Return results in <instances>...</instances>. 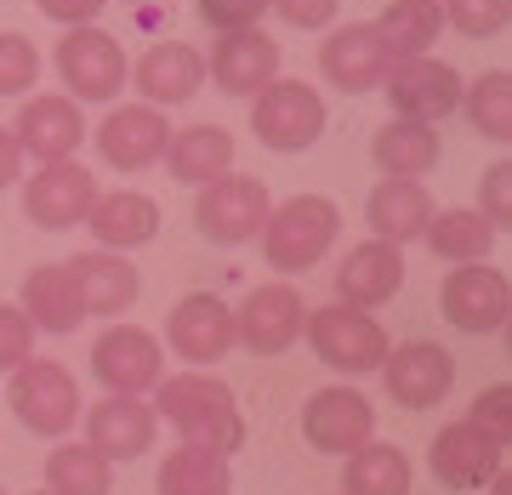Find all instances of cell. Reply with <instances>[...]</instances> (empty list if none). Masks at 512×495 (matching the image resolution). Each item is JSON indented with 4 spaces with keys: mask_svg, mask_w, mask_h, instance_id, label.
<instances>
[{
    "mask_svg": "<svg viewBox=\"0 0 512 495\" xmlns=\"http://www.w3.org/2000/svg\"><path fill=\"white\" fill-rule=\"evenodd\" d=\"M154 416L183 433L188 450H211V456H234L245 450V416H239L234 387L188 370V376H160L154 387Z\"/></svg>",
    "mask_w": 512,
    "mask_h": 495,
    "instance_id": "cell-1",
    "label": "cell"
},
{
    "mask_svg": "<svg viewBox=\"0 0 512 495\" xmlns=\"http://www.w3.org/2000/svg\"><path fill=\"white\" fill-rule=\"evenodd\" d=\"M336 234H342L336 200H325V194H296L279 211H268V222H262V257L279 274H308V268L325 262Z\"/></svg>",
    "mask_w": 512,
    "mask_h": 495,
    "instance_id": "cell-2",
    "label": "cell"
},
{
    "mask_svg": "<svg viewBox=\"0 0 512 495\" xmlns=\"http://www.w3.org/2000/svg\"><path fill=\"white\" fill-rule=\"evenodd\" d=\"M330 114H325V97L313 92L308 80H274L268 92H256L251 103V131L262 148L274 154H302L325 137Z\"/></svg>",
    "mask_w": 512,
    "mask_h": 495,
    "instance_id": "cell-3",
    "label": "cell"
},
{
    "mask_svg": "<svg viewBox=\"0 0 512 495\" xmlns=\"http://www.w3.org/2000/svg\"><path fill=\"white\" fill-rule=\"evenodd\" d=\"M302 336H308V348L325 359L330 370H342V376H370V370H382L387 359V330L370 319V313L348 308V302H330V308L308 313V325H302Z\"/></svg>",
    "mask_w": 512,
    "mask_h": 495,
    "instance_id": "cell-4",
    "label": "cell"
},
{
    "mask_svg": "<svg viewBox=\"0 0 512 495\" xmlns=\"http://www.w3.org/2000/svg\"><path fill=\"white\" fill-rule=\"evenodd\" d=\"M57 74H63V86H69L74 103H114V97L126 92V46L109 35V29H69V35L57 40Z\"/></svg>",
    "mask_w": 512,
    "mask_h": 495,
    "instance_id": "cell-5",
    "label": "cell"
},
{
    "mask_svg": "<svg viewBox=\"0 0 512 495\" xmlns=\"http://www.w3.org/2000/svg\"><path fill=\"white\" fill-rule=\"evenodd\" d=\"M12 416L40 439H63L80 422V387L57 359H23L12 370Z\"/></svg>",
    "mask_w": 512,
    "mask_h": 495,
    "instance_id": "cell-6",
    "label": "cell"
},
{
    "mask_svg": "<svg viewBox=\"0 0 512 495\" xmlns=\"http://www.w3.org/2000/svg\"><path fill=\"white\" fill-rule=\"evenodd\" d=\"M268 211H274L268 188L256 183V177H239L234 171V177H217V183L200 188V200H194V228H200V239L234 251V245L262 234Z\"/></svg>",
    "mask_w": 512,
    "mask_h": 495,
    "instance_id": "cell-7",
    "label": "cell"
},
{
    "mask_svg": "<svg viewBox=\"0 0 512 495\" xmlns=\"http://www.w3.org/2000/svg\"><path fill=\"white\" fill-rule=\"evenodd\" d=\"M439 308L456 330L490 336V330H501L512 319V285L490 262H456L439 285Z\"/></svg>",
    "mask_w": 512,
    "mask_h": 495,
    "instance_id": "cell-8",
    "label": "cell"
},
{
    "mask_svg": "<svg viewBox=\"0 0 512 495\" xmlns=\"http://www.w3.org/2000/svg\"><path fill=\"white\" fill-rule=\"evenodd\" d=\"M382 387H387V399L404 404V410H433V404H444L450 387H456V359H450L444 342L410 336L399 348H387Z\"/></svg>",
    "mask_w": 512,
    "mask_h": 495,
    "instance_id": "cell-9",
    "label": "cell"
},
{
    "mask_svg": "<svg viewBox=\"0 0 512 495\" xmlns=\"http://www.w3.org/2000/svg\"><path fill=\"white\" fill-rule=\"evenodd\" d=\"M387 103H393V120H416V126H439L461 109V74L444 63V57H410V63H393L382 80Z\"/></svg>",
    "mask_w": 512,
    "mask_h": 495,
    "instance_id": "cell-10",
    "label": "cell"
},
{
    "mask_svg": "<svg viewBox=\"0 0 512 495\" xmlns=\"http://www.w3.org/2000/svg\"><path fill=\"white\" fill-rule=\"evenodd\" d=\"M302 439L319 456H353L376 439V404L359 387H319L302 404Z\"/></svg>",
    "mask_w": 512,
    "mask_h": 495,
    "instance_id": "cell-11",
    "label": "cell"
},
{
    "mask_svg": "<svg viewBox=\"0 0 512 495\" xmlns=\"http://www.w3.org/2000/svg\"><path fill=\"white\" fill-rule=\"evenodd\" d=\"M427 467H433V478H439L444 490H484L501 467H507V444L490 439V433H478L467 416L450 427H439L433 433V444H427Z\"/></svg>",
    "mask_w": 512,
    "mask_h": 495,
    "instance_id": "cell-12",
    "label": "cell"
},
{
    "mask_svg": "<svg viewBox=\"0 0 512 495\" xmlns=\"http://www.w3.org/2000/svg\"><path fill=\"white\" fill-rule=\"evenodd\" d=\"M92 205H97V177L80 160L40 165L35 177L23 183V217L35 222V228H46V234L80 228Z\"/></svg>",
    "mask_w": 512,
    "mask_h": 495,
    "instance_id": "cell-13",
    "label": "cell"
},
{
    "mask_svg": "<svg viewBox=\"0 0 512 495\" xmlns=\"http://www.w3.org/2000/svg\"><path fill=\"white\" fill-rule=\"evenodd\" d=\"M92 376H97V387H109V393H137V399H143L148 387H160L165 353L148 330L109 325L92 348Z\"/></svg>",
    "mask_w": 512,
    "mask_h": 495,
    "instance_id": "cell-14",
    "label": "cell"
},
{
    "mask_svg": "<svg viewBox=\"0 0 512 495\" xmlns=\"http://www.w3.org/2000/svg\"><path fill=\"white\" fill-rule=\"evenodd\" d=\"M302 325H308V302L291 291V285H256L245 302H239L234 313V342H245L251 353H262V359H274V353H285L302 336Z\"/></svg>",
    "mask_w": 512,
    "mask_h": 495,
    "instance_id": "cell-15",
    "label": "cell"
},
{
    "mask_svg": "<svg viewBox=\"0 0 512 495\" xmlns=\"http://www.w3.org/2000/svg\"><path fill=\"white\" fill-rule=\"evenodd\" d=\"M165 342H171V353L188 359V365H217V359H228V348H234V308L211 291L183 296V302L171 308V319H165Z\"/></svg>",
    "mask_w": 512,
    "mask_h": 495,
    "instance_id": "cell-16",
    "label": "cell"
},
{
    "mask_svg": "<svg viewBox=\"0 0 512 495\" xmlns=\"http://www.w3.org/2000/svg\"><path fill=\"white\" fill-rule=\"evenodd\" d=\"M12 137H18L23 160H40V165H57V160H74V148L86 143V114H80V103L74 97H29L18 114V126H12Z\"/></svg>",
    "mask_w": 512,
    "mask_h": 495,
    "instance_id": "cell-17",
    "label": "cell"
},
{
    "mask_svg": "<svg viewBox=\"0 0 512 495\" xmlns=\"http://www.w3.org/2000/svg\"><path fill=\"white\" fill-rule=\"evenodd\" d=\"M165 143H171V126H165L160 109L148 103H126V109H109L103 126H97V154L114 171H148L154 160H165Z\"/></svg>",
    "mask_w": 512,
    "mask_h": 495,
    "instance_id": "cell-18",
    "label": "cell"
},
{
    "mask_svg": "<svg viewBox=\"0 0 512 495\" xmlns=\"http://www.w3.org/2000/svg\"><path fill=\"white\" fill-rule=\"evenodd\" d=\"M205 74L217 80L228 97H256L279 80V40L268 29H239L222 35L217 52L205 57Z\"/></svg>",
    "mask_w": 512,
    "mask_h": 495,
    "instance_id": "cell-19",
    "label": "cell"
},
{
    "mask_svg": "<svg viewBox=\"0 0 512 495\" xmlns=\"http://www.w3.org/2000/svg\"><path fill=\"white\" fill-rule=\"evenodd\" d=\"M387 69H393V57H387V46L376 40L370 23H342L319 46V74H325V86H336V92H353V97L376 92L387 80Z\"/></svg>",
    "mask_w": 512,
    "mask_h": 495,
    "instance_id": "cell-20",
    "label": "cell"
},
{
    "mask_svg": "<svg viewBox=\"0 0 512 495\" xmlns=\"http://www.w3.org/2000/svg\"><path fill=\"white\" fill-rule=\"evenodd\" d=\"M154 433H160V416L137 393H109L86 416V444L103 461H131V456H143V450H154Z\"/></svg>",
    "mask_w": 512,
    "mask_h": 495,
    "instance_id": "cell-21",
    "label": "cell"
},
{
    "mask_svg": "<svg viewBox=\"0 0 512 495\" xmlns=\"http://www.w3.org/2000/svg\"><path fill=\"white\" fill-rule=\"evenodd\" d=\"M131 86L143 92L148 109H171V103H188V97L205 86V57L188 46V40H160L148 46L126 74Z\"/></svg>",
    "mask_w": 512,
    "mask_h": 495,
    "instance_id": "cell-22",
    "label": "cell"
},
{
    "mask_svg": "<svg viewBox=\"0 0 512 495\" xmlns=\"http://www.w3.org/2000/svg\"><path fill=\"white\" fill-rule=\"evenodd\" d=\"M404 285V251L399 245H387V239H365V245H353L342 268H336V296L359 313H376L382 302H393Z\"/></svg>",
    "mask_w": 512,
    "mask_h": 495,
    "instance_id": "cell-23",
    "label": "cell"
},
{
    "mask_svg": "<svg viewBox=\"0 0 512 495\" xmlns=\"http://www.w3.org/2000/svg\"><path fill=\"white\" fill-rule=\"evenodd\" d=\"M69 274H74V285H80L86 313H97V319L131 313V302L143 296V274H137V262H131L126 251H103V245H92V251L69 257Z\"/></svg>",
    "mask_w": 512,
    "mask_h": 495,
    "instance_id": "cell-24",
    "label": "cell"
},
{
    "mask_svg": "<svg viewBox=\"0 0 512 495\" xmlns=\"http://www.w3.org/2000/svg\"><path fill=\"white\" fill-rule=\"evenodd\" d=\"M433 194L410 177H382V183L365 194V222H370V239H387V245H410V239L427 234V222H433Z\"/></svg>",
    "mask_w": 512,
    "mask_h": 495,
    "instance_id": "cell-25",
    "label": "cell"
},
{
    "mask_svg": "<svg viewBox=\"0 0 512 495\" xmlns=\"http://www.w3.org/2000/svg\"><path fill=\"white\" fill-rule=\"evenodd\" d=\"M18 308L29 313V325L46 330V336H69V330H80V319H86V302H80V285H74L69 262H40V268H29Z\"/></svg>",
    "mask_w": 512,
    "mask_h": 495,
    "instance_id": "cell-26",
    "label": "cell"
},
{
    "mask_svg": "<svg viewBox=\"0 0 512 495\" xmlns=\"http://www.w3.org/2000/svg\"><path fill=\"white\" fill-rule=\"evenodd\" d=\"M86 228L97 234L103 251H137L160 234V205L137 188H114V194H97V205L86 211Z\"/></svg>",
    "mask_w": 512,
    "mask_h": 495,
    "instance_id": "cell-27",
    "label": "cell"
},
{
    "mask_svg": "<svg viewBox=\"0 0 512 495\" xmlns=\"http://www.w3.org/2000/svg\"><path fill=\"white\" fill-rule=\"evenodd\" d=\"M165 165H171V177L183 188H205L228 177L234 171V131L222 126H188V131H171V143H165Z\"/></svg>",
    "mask_w": 512,
    "mask_h": 495,
    "instance_id": "cell-28",
    "label": "cell"
},
{
    "mask_svg": "<svg viewBox=\"0 0 512 495\" xmlns=\"http://www.w3.org/2000/svg\"><path fill=\"white\" fill-rule=\"evenodd\" d=\"M370 29H376V40L387 46L393 63H410V57H433V46L444 35V12L439 0H387Z\"/></svg>",
    "mask_w": 512,
    "mask_h": 495,
    "instance_id": "cell-29",
    "label": "cell"
},
{
    "mask_svg": "<svg viewBox=\"0 0 512 495\" xmlns=\"http://www.w3.org/2000/svg\"><path fill=\"white\" fill-rule=\"evenodd\" d=\"M439 131L433 126H416V120H387L376 137H370V160H376V171L382 177H410V183H421L433 165H439Z\"/></svg>",
    "mask_w": 512,
    "mask_h": 495,
    "instance_id": "cell-30",
    "label": "cell"
},
{
    "mask_svg": "<svg viewBox=\"0 0 512 495\" xmlns=\"http://www.w3.org/2000/svg\"><path fill=\"white\" fill-rule=\"evenodd\" d=\"M421 239H427V251L439 262H484L495 245V228L478 217L473 205H456V211H433Z\"/></svg>",
    "mask_w": 512,
    "mask_h": 495,
    "instance_id": "cell-31",
    "label": "cell"
},
{
    "mask_svg": "<svg viewBox=\"0 0 512 495\" xmlns=\"http://www.w3.org/2000/svg\"><path fill=\"white\" fill-rule=\"evenodd\" d=\"M342 495H410V456H404L399 444L370 439L342 467Z\"/></svg>",
    "mask_w": 512,
    "mask_h": 495,
    "instance_id": "cell-32",
    "label": "cell"
},
{
    "mask_svg": "<svg viewBox=\"0 0 512 495\" xmlns=\"http://www.w3.org/2000/svg\"><path fill=\"white\" fill-rule=\"evenodd\" d=\"M228 456H211V450H171L154 473V495H228Z\"/></svg>",
    "mask_w": 512,
    "mask_h": 495,
    "instance_id": "cell-33",
    "label": "cell"
},
{
    "mask_svg": "<svg viewBox=\"0 0 512 495\" xmlns=\"http://www.w3.org/2000/svg\"><path fill=\"white\" fill-rule=\"evenodd\" d=\"M461 114L478 137L490 143H512V74L507 69H484L478 80L461 86Z\"/></svg>",
    "mask_w": 512,
    "mask_h": 495,
    "instance_id": "cell-34",
    "label": "cell"
},
{
    "mask_svg": "<svg viewBox=\"0 0 512 495\" xmlns=\"http://www.w3.org/2000/svg\"><path fill=\"white\" fill-rule=\"evenodd\" d=\"M46 490L52 495H114V461L92 444H57L46 456Z\"/></svg>",
    "mask_w": 512,
    "mask_h": 495,
    "instance_id": "cell-35",
    "label": "cell"
},
{
    "mask_svg": "<svg viewBox=\"0 0 512 495\" xmlns=\"http://www.w3.org/2000/svg\"><path fill=\"white\" fill-rule=\"evenodd\" d=\"M439 12L467 40H495L512 23V0H439Z\"/></svg>",
    "mask_w": 512,
    "mask_h": 495,
    "instance_id": "cell-36",
    "label": "cell"
},
{
    "mask_svg": "<svg viewBox=\"0 0 512 495\" xmlns=\"http://www.w3.org/2000/svg\"><path fill=\"white\" fill-rule=\"evenodd\" d=\"M35 80H40L35 40L18 35V29H0V97H29Z\"/></svg>",
    "mask_w": 512,
    "mask_h": 495,
    "instance_id": "cell-37",
    "label": "cell"
},
{
    "mask_svg": "<svg viewBox=\"0 0 512 495\" xmlns=\"http://www.w3.org/2000/svg\"><path fill=\"white\" fill-rule=\"evenodd\" d=\"M478 217L490 222L495 234L501 228H512V160H495L484 165V177H478Z\"/></svg>",
    "mask_w": 512,
    "mask_h": 495,
    "instance_id": "cell-38",
    "label": "cell"
},
{
    "mask_svg": "<svg viewBox=\"0 0 512 495\" xmlns=\"http://www.w3.org/2000/svg\"><path fill=\"white\" fill-rule=\"evenodd\" d=\"M467 422H473L478 433H490V439L507 444L512 439V382L484 387V393L473 399V410H467Z\"/></svg>",
    "mask_w": 512,
    "mask_h": 495,
    "instance_id": "cell-39",
    "label": "cell"
},
{
    "mask_svg": "<svg viewBox=\"0 0 512 495\" xmlns=\"http://www.w3.org/2000/svg\"><path fill=\"white\" fill-rule=\"evenodd\" d=\"M200 6V23L217 29V35H239V29H256L268 0H194Z\"/></svg>",
    "mask_w": 512,
    "mask_h": 495,
    "instance_id": "cell-40",
    "label": "cell"
},
{
    "mask_svg": "<svg viewBox=\"0 0 512 495\" xmlns=\"http://www.w3.org/2000/svg\"><path fill=\"white\" fill-rule=\"evenodd\" d=\"M23 359H35V325L23 308L0 302V370H18Z\"/></svg>",
    "mask_w": 512,
    "mask_h": 495,
    "instance_id": "cell-41",
    "label": "cell"
},
{
    "mask_svg": "<svg viewBox=\"0 0 512 495\" xmlns=\"http://www.w3.org/2000/svg\"><path fill=\"white\" fill-rule=\"evenodd\" d=\"M336 6L342 0H268V12H279L291 29H325L336 18Z\"/></svg>",
    "mask_w": 512,
    "mask_h": 495,
    "instance_id": "cell-42",
    "label": "cell"
},
{
    "mask_svg": "<svg viewBox=\"0 0 512 495\" xmlns=\"http://www.w3.org/2000/svg\"><path fill=\"white\" fill-rule=\"evenodd\" d=\"M35 6L52 23H63V29H86V23H97V12H103L109 0H35Z\"/></svg>",
    "mask_w": 512,
    "mask_h": 495,
    "instance_id": "cell-43",
    "label": "cell"
},
{
    "mask_svg": "<svg viewBox=\"0 0 512 495\" xmlns=\"http://www.w3.org/2000/svg\"><path fill=\"white\" fill-rule=\"evenodd\" d=\"M23 177V148L12 137V126H0V188H12Z\"/></svg>",
    "mask_w": 512,
    "mask_h": 495,
    "instance_id": "cell-44",
    "label": "cell"
},
{
    "mask_svg": "<svg viewBox=\"0 0 512 495\" xmlns=\"http://www.w3.org/2000/svg\"><path fill=\"white\" fill-rule=\"evenodd\" d=\"M484 490H490V495H512V467H501V473H495Z\"/></svg>",
    "mask_w": 512,
    "mask_h": 495,
    "instance_id": "cell-45",
    "label": "cell"
},
{
    "mask_svg": "<svg viewBox=\"0 0 512 495\" xmlns=\"http://www.w3.org/2000/svg\"><path fill=\"white\" fill-rule=\"evenodd\" d=\"M40 495H52V490H40Z\"/></svg>",
    "mask_w": 512,
    "mask_h": 495,
    "instance_id": "cell-46",
    "label": "cell"
},
{
    "mask_svg": "<svg viewBox=\"0 0 512 495\" xmlns=\"http://www.w3.org/2000/svg\"><path fill=\"white\" fill-rule=\"evenodd\" d=\"M0 495H6V490H0Z\"/></svg>",
    "mask_w": 512,
    "mask_h": 495,
    "instance_id": "cell-47",
    "label": "cell"
}]
</instances>
